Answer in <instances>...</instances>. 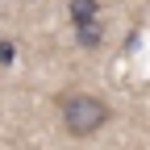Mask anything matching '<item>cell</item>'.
<instances>
[{
	"instance_id": "6da1fadb",
	"label": "cell",
	"mask_w": 150,
	"mask_h": 150,
	"mask_svg": "<svg viewBox=\"0 0 150 150\" xmlns=\"http://www.w3.org/2000/svg\"><path fill=\"white\" fill-rule=\"evenodd\" d=\"M59 112H63V129L71 138H92L112 121V104L92 96V92H71L59 96Z\"/></svg>"
},
{
	"instance_id": "3957f363",
	"label": "cell",
	"mask_w": 150,
	"mask_h": 150,
	"mask_svg": "<svg viewBox=\"0 0 150 150\" xmlns=\"http://www.w3.org/2000/svg\"><path fill=\"white\" fill-rule=\"evenodd\" d=\"M75 42H79L83 50H96V46H104V21L96 17V21H88V25H75Z\"/></svg>"
},
{
	"instance_id": "7a4b0ae2",
	"label": "cell",
	"mask_w": 150,
	"mask_h": 150,
	"mask_svg": "<svg viewBox=\"0 0 150 150\" xmlns=\"http://www.w3.org/2000/svg\"><path fill=\"white\" fill-rule=\"evenodd\" d=\"M67 17L71 25H88L100 17V0H67Z\"/></svg>"
},
{
	"instance_id": "277c9868",
	"label": "cell",
	"mask_w": 150,
	"mask_h": 150,
	"mask_svg": "<svg viewBox=\"0 0 150 150\" xmlns=\"http://www.w3.org/2000/svg\"><path fill=\"white\" fill-rule=\"evenodd\" d=\"M0 63H13V42H0Z\"/></svg>"
}]
</instances>
